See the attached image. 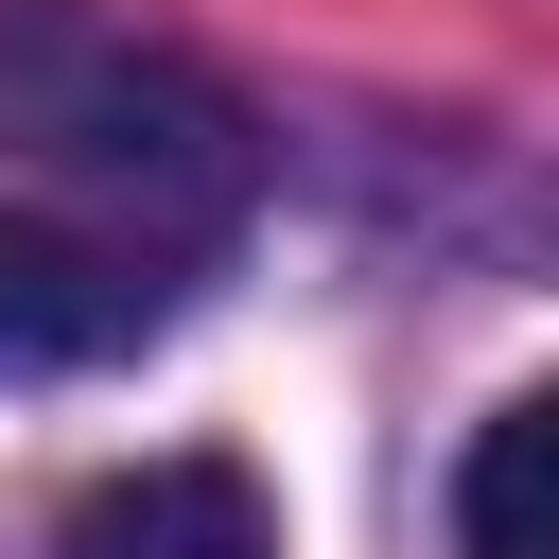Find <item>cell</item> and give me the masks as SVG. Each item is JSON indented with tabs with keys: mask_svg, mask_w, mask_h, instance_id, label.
<instances>
[{
	"mask_svg": "<svg viewBox=\"0 0 559 559\" xmlns=\"http://www.w3.org/2000/svg\"><path fill=\"white\" fill-rule=\"evenodd\" d=\"M542 402H507L489 437H472V559H542Z\"/></svg>",
	"mask_w": 559,
	"mask_h": 559,
	"instance_id": "4",
	"label": "cell"
},
{
	"mask_svg": "<svg viewBox=\"0 0 559 559\" xmlns=\"http://www.w3.org/2000/svg\"><path fill=\"white\" fill-rule=\"evenodd\" d=\"M35 559H280V542H262V489H245L227 454H140V472H105Z\"/></svg>",
	"mask_w": 559,
	"mask_h": 559,
	"instance_id": "3",
	"label": "cell"
},
{
	"mask_svg": "<svg viewBox=\"0 0 559 559\" xmlns=\"http://www.w3.org/2000/svg\"><path fill=\"white\" fill-rule=\"evenodd\" d=\"M0 175H17L35 227L122 245V262H157V280H175L192 245H227L245 192H262L245 105H227L175 35H140V17H105V0H0Z\"/></svg>",
	"mask_w": 559,
	"mask_h": 559,
	"instance_id": "1",
	"label": "cell"
},
{
	"mask_svg": "<svg viewBox=\"0 0 559 559\" xmlns=\"http://www.w3.org/2000/svg\"><path fill=\"white\" fill-rule=\"evenodd\" d=\"M157 314H175V280H157V262H122V245H70V227L0 210V367H87V349H122V332H157Z\"/></svg>",
	"mask_w": 559,
	"mask_h": 559,
	"instance_id": "2",
	"label": "cell"
}]
</instances>
